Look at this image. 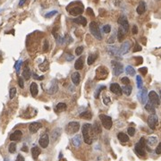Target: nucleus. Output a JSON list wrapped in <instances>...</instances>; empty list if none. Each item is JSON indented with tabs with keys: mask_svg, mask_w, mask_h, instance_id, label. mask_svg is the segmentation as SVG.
Here are the masks:
<instances>
[{
	"mask_svg": "<svg viewBox=\"0 0 161 161\" xmlns=\"http://www.w3.org/2000/svg\"><path fill=\"white\" fill-rule=\"evenodd\" d=\"M130 47H131V42L129 40L124 41L120 47V54L121 55H125L126 53L129 52Z\"/></svg>",
	"mask_w": 161,
	"mask_h": 161,
	"instance_id": "nucleus-15",
	"label": "nucleus"
},
{
	"mask_svg": "<svg viewBox=\"0 0 161 161\" xmlns=\"http://www.w3.org/2000/svg\"><path fill=\"white\" fill-rule=\"evenodd\" d=\"M30 91H31V93L33 97H36L38 95V85L36 82H32L31 86H30Z\"/></svg>",
	"mask_w": 161,
	"mask_h": 161,
	"instance_id": "nucleus-20",
	"label": "nucleus"
},
{
	"mask_svg": "<svg viewBox=\"0 0 161 161\" xmlns=\"http://www.w3.org/2000/svg\"><path fill=\"white\" fill-rule=\"evenodd\" d=\"M67 10L71 15H79L83 13V6H74L72 8H68Z\"/></svg>",
	"mask_w": 161,
	"mask_h": 161,
	"instance_id": "nucleus-10",
	"label": "nucleus"
},
{
	"mask_svg": "<svg viewBox=\"0 0 161 161\" xmlns=\"http://www.w3.org/2000/svg\"><path fill=\"white\" fill-rule=\"evenodd\" d=\"M87 14L90 15H91V16H94V13H93V11H92V9L91 8L87 9Z\"/></svg>",
	"mask_w": 161,
	"mask_h": 161,
	"instance_id": "nucleus-58",
	"label": "nucleus"
},
{
	"mask_svg": "<svg viewBox=\"0 0 161 161\" xmlns=\"http://www.w3.org/2000/svg\"><path fill=\"white\" fill-rule=\"evenodd\" d=\"M80 129V123L78 122H70L65 127V131L68 134L76 133Z\"/></svg>",
	"mask_w": 161,
	"mask_h": 161,
	"instance_id": "nucleus-5",
	"label": "nucleus"
},
{
	"mask_svg": "<svg viewBox=\"0 0 161 161\" xmlns=\"http://www.w3.org/2000/svg\"><path fill=\"white\" fill-rule=\"evenodd\" d=\"M117 138H118V140H119L121 142H123V143L129 141L128 135L125 134V133H123V132H119V133H118V135H117Z\"/></svg>",
	"mask_w": 161,
	"mask_h": 161,
	"instance_id": "nucleus-28",
	"label": "nucleus"
},
{
	"mask_svg": "<svg viewBox=\"0 0 161 161\" xmlns=\"http://www.w3.org/2000/svg\"><path fill=\"white\" fill-rule=\"evenodd\" d=\"M121 82H123V84L128 85L129 83H130V80H129V78H127V77H123V78L121 79Z\"/></svg>",
	"mask_w": 161,
	"mask_h": 161,
	"instance_id": "nucleus-51",
	"label": "nucleus"
},
{
	"mask_svg": "<svg viewBox=\"0 0 161 161\" xmlns=\"http://www.w3.org/2000/svg\"><path fill=\"white\" fill-rule=\"evenodd\" d=\"M158 142V138L155 137V136H150V137L148 138V141H147V144L149 146H154L156 145Z\"/></svg>",
	"mask_w": 161,
	"mask_h": 161,
	"instance_id": "nucleus-32",
	"label": "nucleus"
},
{
	"mask_svg": "<svg viewBox=\"0 0 161 161\" xmlns=\"http://www.w3.org/2000/svg\"><path fill=\"white\" fill-rule=\"evenodd\" d=\"M49 68V63L47 61V59H45L43 63H41L39 65H38V69L41 71V72H46V71L48 70Z\"/></svg>",
	"mask_w": 161,
	"mask_h": 161,
	"instance_id": "nucleus-23",
	"label": "nucleus"
},
{
	"mask_svg": "<svg viewBox=\"0 0 161 161\" xmlns=\"http://www.w3.org/2000/svg\"><path fill=\"white\" fill-rule=\"evenodd\" d=\"M103 102H104V104L107 106L109 105V103H110V99L107 98V97H105V98L103 99Z\"/></svg>",
	"mask_w": 161,
	"mask_h": 161,
	"instance_id": "nucleus-54",
	"label": "nucleus"
},
{
	"mask_svg": "<svg viewBox=\"0 0 161 161\" xmlns=\"http://www.w3.org/2000/svg\"><path fill=\"white\" fill-rule=\"evenodd\" d=\"M33 76H34V78H35V79H38V80H39V81H41V80L44 79V76H37L35 73H33Z\"/></svg>",
	"mask_w": 161,
	"mask_h": 161,
	"instance_id": "nucleus-60",
	"label": "nucleus"
},
{
	"mask_svg": "<svg viewBox=\"0 0 161 161\" xmlns=\"http://www.w3.org/2000/svg\"><path fill=\"white\" fill-rule=\"evenodd\" d=\"M72 82L74 85H79L80 83V73L78 72H74L73 73H72V76H71Z\"/></svg>",
	"mask_w": 161,
	"mask_h": 161,
	"instance_id": "nucleus-21",
	"label": "nucleus"
},
{
	"mask_svg": "<svg viewBox=\"0 0 161 161\" xmlns=\"http://www.w3.org/2000/svg\"><path fill=\"white\" fill-rule=\"evenodd\" d=\"M73 23H75L77 24H82V26H86L87 25V20L86 18L83 17V16H79V17L73 19Z\"/></svg>",
	"mask_w": 161,
	"mask_h": 161,
	"instance_id": "nucleus-22",
	"label": "nucleus"
},
{
	"mask_svg": "<svg viewBox=\"0 0 161 161\" xmlns=\"http://www.w3.org/2000/svg\"><path fill=\"white\" fill-rule=\"evenodd\" d=\"M132 33H133V34H137L138 33V28H137V26H136V25H133V26H132Z\"/></svg>",
	"mask_w": 161,
	"mask_h": 161,
	"instance_id": "nucleus-57",
	"label": "nucleus"
},
{
	"mask_svg": "<svg viewBox=\"0 0 161 161\" xmlns=\"http://www.w3.org/2000/svg\"><path fill=\"white\" fill-rule=\"evenodd\" d=\"M43 50H44L45 52L48 50V41H47V39H46V40H45V42H44V46H43Z\"/></svg>",
	"mask_w": 161,
	"mask_h": 161,
	"instance_id": "nucleus-52",
	"label": "nucleus"
},
{
	"mask_svg": "<svg viewBox=\"0 0 161 161\" xmlns=\"http://www.w3.org/2000/svg\"><path fill=\"white\" fill-rule=\"evenodd\" d=\"M56 14H57V11L54 10V11H51V12L46 14V15H45V17H46V18H50V17H52V16H54L55 15H56Z\"/></svg>",
	"mask_w": 161,
	"mask_h": 161,
	"instance_id": "nucleus-47",
	"label": "nucleus"
},
{
	"mask_svg": "<svg viewBox=\"0 0 161 161\" xmlns=\"http://www.w3.org/2000/svg\"><path fill=\"white\" fill-rule=\"evenodd\" d=\"M149 101L152 103L154 106H159L160 105V100H159V97L157 94V92L154 91H151L149 93Z\"/></svg>",
	"mask_w": 161,
	"mask_h": 161,
	"instance_id": "nucleus-8",
	"label": "nucleus"
},
{
	"mask_svg": "<svg viewBox=\"0 0 161 161\" xmlns=\"http://www.w3.org/2000/svg\"><path fill=\"white\" fill-rule=\"evenodd\" d=\"M107 50H108V53L110 54V55H113V56H115L121 55L120 49H118V48L115 47H109L108 48H107Z\"/></svg>",
	"mask_w": 161,
	"mask_h": 161,
	"instance_id": "nucleus-27",
	"label": "nucleus"
},
{
	"mask_svg": "<svg viewBox=\"0 0 161 161\" xmlns=\"http://www.w3.org/2000/svg\"><path fill=\"white\" fill-rule=\"evenodd\" d=\"M118 23L120 24V26L124 30L125 32H128L129 31V23L127 21V18L124 15H122L119 19H118Z\"/></svg>",
	"mask_w": 161,
	"mask_h": 161,
	"instance_id": "nucleus-12",
	"label": "nucleus"
},
{
	"mask_svg": "<svg viewBox=\"0 0 161 161\" xmlns=\"http://www.w3.org/2000/svg\"><path fill=\"white\" fill-rule=\"evenodd\" d=\"M56 91H57V83H56V82H54V85L51 86V89L48 91V92L50 94H55Z\"/></svg>",
	"mask_w": 161,
	"mask_h": 161,
	"instance_id": "nucleus-42",
	"label": "nucleus"
},
{
	"mask_svg": "<svg viewBox=\"0 0 161 161\" xmlns=\"http://www.w3.org/2000/svg\"><path fill=\"white\" fill-rule=\"evenodd\" d=\"M73 59H74V56H73L66 55V60H67V61H71V60H73Z\"/></svg>",
	"mask_w": 161,
	"mask_h": 161,
	"instance_id": "nucleus-59",
	"label": "nucleus"
},
{
	"mask_svg": "<svg viewBox=\"0 0 161 161\" xmlns=\"http://www.w3.org/2000/svg\"><path fill=\"white\" fill-rule=\"evenodd\" d=\"M136 84H137L138 89H141V87H142V79L140 75L136 76Z\"/></svg>",
	"mask_w": 161,
	"mask_h": 161,
	"instance_id": "nucleus-43",
	"label": "nucleus"
},
{
	"mask_svg": "<svg viewBox=\"0 0 161 161\" xmlns=\"http://www.w3.org/2000/svg\"><path fill=\"white\" fill-rule=\"evenodd\" d=\"M15 161H24V158L21 155V154H19V155L17 156V158H16V160Z\"/></svg>",
	"mask_w": 161,
	"mask_h": 161,
	"instance_id": "nucleus-56",
	"label": "nucleus"
},
{
	"mask_svg": "<svg viewBox=\"0 0 161 161\" xmlns=\"http://www.w3.org/2000/svg\"><path fill=\"white\" fill-rule=\"evenodd\" d=\"M18 84H19V86H20V88H22V89L24 88L23 78H22V77H19V78H18Z\"/></svg>",
	"mask_w": 161,
	"mask_h": 161,
	"instance_id": "nucleus-48",
	"label": "nucleus"
},
{
	"mask_svg": "<svg viewBox=\"0 0 161 161\" xmlns=\"http://www.w3.org/2000/svg\"><path fill=\"white\" fill-rule=\"evenodd\" d=\"M107 77V70L104 66H100L96 71V75L95 79L96 80H103Z\"/></svg>",
	"mask_w": 161,
	"mask_h": 161,
	"instance_id": "nucleus-7",
	"label": "nucleus"
},
{
	"mask_svg": "<svg viewBox=\"0 0 161 161\" xmlns=\"http://www.w3.org/2000/svg\"><path fill=\"white\" fill-rule=\"evenodd\" d=\"M67 107V106L65 103H58L57 105L56 106V109L57 112H62V111H64L65 109Z\"/></svg>",
	"mask_w": 161,
	"mask_h": 161,
	"instance_id": "nucleus-34",
	"label": "nucleus"
},
{
	"mask_svg": "<svg viewBox=\"0 0 161 161\" xmlns=\"http://www.w3.org/2000/svg\"><path fill=\"white\" fill-rule=\"evenodd\" d=\"M148 98H149V94H148V91L147 89H143L142 91L139 93V99L141 100V103L142 104H147V100H148Z\"/></svg>",
	"mask_w": 161,
	"mask_h": 161,
	"instance_id": "nucleus-16",
	"label": "nucleus"
},
{
	"mask_svg": "<svg viewBox=\"0 0 161 161\" xmlns=\"http://www.w3.org/2000/svg\"><path fill=\"white\" fill-rule=\"evenodd\" d=\"M42 127V124L38 122H33V123H30L29 125V131L31 133H36L38 130Z\"/></svg>",
	"mask_w": 161,
	"mask_h": 161,
	"instance_id": "nucleus-13",
	"label": "nucleus"
},
{
	"mask_svg": "<svg viewBox=\"0 0 161 161\" xmlns=\"http://www.w3.org/2000/svg\"><path fill=\"white\" fill-rule=\"evenodd\" d=\"M60 133H61V129H60V128L55 129V130L53 131V132H52L53 140H54V141H56L57 138H59V136H60Z\"/></svg>",
	"mask_w": 161,
	"mask_h": 161,
	"instance_id": "nucleus-36",
	"label": "nucleus"
},
{
	"mask_svg": "<svg viewBox=\"0 0 161 161\" xmlns=\"http://www.w3.org/2000/svg\"><path fill=\"white\" fill-rule=\"evenodd\" d=\"M26 2V0H20V2H19V6H23L25 4Z\"/></svg>",
	"mask_w": 161,
	"mask_h": 161,
	"instance_id": "nucleus-62",
	"label": "nucleus"
},
{
	"mask_svg": "<svg viewBox=\"0 0 161 161\" xmlns=\"http://www.w3.org/2000/svg\"><path fill=\"white\" fill-rule=\"evenodd\" d=\"M103 31L105 32V33H109V32L111 31V26L109 25V24H106L103 26Z\"/></svg>",
	"mask_w": 161,
	"mask_h": 161,
	"instance_id": "nucleus-45",
	"label": "nucleus"
},
{
	"mask_svg": "<svg viewBox=\"0 0 161 161\" xmlns=\"http://www.w3.org/2000/svg\"><path fill=\"white\" fill-rule=\"evenodd\" d=\"M22 150H23V151H25V152H28V148H27V146L23 147V148H22Z\"/></svg>",
	"mask_w": 161,
	"mask_h": 161,
	"instance_id": "nucleus-63",
	"label": "nucleus"
},
{
	"mask_svg": "<svg viewBox=\"0 0 161 161\" xmlns=\"http://www.w3.org/2000/svg\"><path fill=\"white\" fill-rule=\"evenodd\" d=\"M96 57H97V56H95V55H90V56H88V60H87V63H88L89 65H91V64H93L94 62L96 61Z\"/></svg>",
	"mask_w": 161,
	"mask_h": 161,
	"instance_id": "nucleus-41",
	"label": "nucleus"
},
{
	"mask_svg": "<svg viewBox=\"0 0 161 161\" xmlns=\"http://www.w3.org/2000/svg\"><path fill=\"white\" fill-rule=\"evenodd\" d=\"M80 116L82 117V118H83V119H86V120H91V118H92V115H91V112L85 111L80 115Z\"/></svg>",
	"mask_w": 161,
	"mask_h": 161,
	"instance_id": "nucleus-35",
	"label": "nucleus"
},
{
	"mask_svg": "<svg viewBox=\"0 0 161 161\" xmlns=\"http://www.w3.org/2000/svg\"><path fill=\"white\" fill-rule=\"evenodd\" d=\"M8 151L11 153V154H14V153L16 151V143H15V142H11V143L9 144Z\"/></svg>",
	"mask_w": 161,
	"mask_h": 161,
	"instance_id": "nucleus-38",
	"label": "nucleus"
},
{
	"mask_svg": "<svg viewBox=\"0 0 161 161\" xmlns=\"http://www.w3.org/2000/svg\"><path fill=\"white\" fill-rule=\"evenodd\" d=\"M139 72H141V73H142V74H146L147 73H148V69H147V67H141L139 69Z\"/></svg>",
	"mask_w": 161,
	"mask_h": 161,
	"instance_id": "nucleus-53",
	"label": "nucleus"
},
{
	"mask_svg": "<svg viewBox=\"0 0 161 161\" xmlns=\"http://www.w3.org/2000/svg\"><path fill=\"white\" fill-rule=\"evenodd\" d=\"M74 68L76 70H81L83 68V59H82V57H80L76 60L75 64H74Z\"/></svg>",
	"mask_w": 161,
	"mask_h": 161,
	"instance_id": "nucleus-31",
	"label": "nucleus"
},
{
	"mask_svg": "<svg viewBox=\"0 0 161 161\" xmlns=\"http://www.w3.org/2000/svg\"><path fill=\"white\" fill-rule=\"evenodd\" d=\"M17 93V91H16V88L15 87H12V88L10 89V91H9V98H10V100H13L14 98L15 97Z\"/></svg>",
	"mask_w": 161,
	"mask_h": 161,
	"instance_id": "nucleus-40",
	"label": "nucleus"
},
{
	"mask_svg": "<svg viewBox=\"0 0 161 161\" xmlns=\"http://www.w3.org/2000/svg\"><path fill=\"white\" fill-rule=\"evenodd\" d=\"M31 71H30L29 66L26 65L23 69V78L26 80V81H28V80L31 78Z\"/></svg>",
	"mask_w": 161,
	"mask_h": 161,
	"instance_id": "nucleus-29",
	"label": "nucleus"
},
{
	"mask_svg": "<svg viewBox=\"0 0 161 161\" xmlns=\"http://www.w3.org/2000/svg\"><path fill=\"white\" fill-rule=\"evenodd\" d=\"M41 152V150L40 149L38 148V147L35 146V147H33L31 149V155H32V158H33V159H37L38 158V157L39 156V154H40Z\"/></svg>",
	"mask_w": 161,
	"mask_h": 161,
	"instance_id": "nucleus-24",
	"label": "nucleus"
},
{
	"mask_svg": "<svg viewBox=\"0 0 161 161\" xmlns=\"http://www.w3.org/2000/svg\"><path fill=\"white\" fill-rule=\"evenodd\" d=\"M72 142H73V145L74 147H80L81 146V144H82V137H81V135L77 134L75 136H73V138L72 139Z\"/></svg>",
	"mask_w": 161,
	"mask_h": 161,
	"instance_id": "nucleus-19",
	"label": "nucleus"
},
{
	"mask_svg": "<svg viewBox=\"0 0 161 161\" xmlns=\"http://www.w3.org/2000/svg\"><path fill=\"white\" fill-rule=\"evenodd\" d=\"M22 64H23V61H22V60H18V61L15 63V71H16V73H19V72H20V68H21Z\"/></svg>",
	"mask_w": 161,
	"mask_h": 161,
	"instance_id": "nucleus-44",
	"label": "nucleus"
},
{
	"mask_svg": "<svg viewBox=\"0 0 161 161\" xmlns=\"http://www.w3.org/2000/svg\"><path fill=\"white\" fill-rule=\"evenodd\" d=\"M145 109H146V110H147L148 112L151 113V114H155V113H156L155 106L153 105V104H152L151 102L147 103L146 105H145Z\"/></svg>",
	"mask_w": 161,
	"mask_h": 161,
	"instance_id": "nucleus-30",
	"label": "nucleus"
},
{
	"mask_svg": "<svg viewBox=\"0 0 161 161\" xmlns=\"http://www.w3.org/2000/svg\"><path fill=\"white\" fill-rule=\"evenodd\" d=\"M92 128H93V132L95 134H99V133H100V132H102L101 125H100V123H99L98 122H95V123H94L93 126H92Z\"/></svg>",
	"mask_w": 161,
	"mask_h": 161,
	"instance_id": "nucleus-33",
	"label": "nucleus"
},
{
	"mask_svg": "<svg viewBox=\"0 0 161 161\" xmlns=\"http://www.w3.org/2000/svg\"><path fill=\"white\" fill-rule=\"evenodd\" d=\"M126 32L124 31V30L122 28V27H119V29H118V31H117V39L119 42H122L123 39V37H124V34H125Z\"/></svg>",
	"mask_w": 161,
	"mask_h": 161,
	"instance_id": "nucleus-26",
	"label": "nucleus"
},
{
	"mask_svg": "<svg viewBox=\"0 0 161 161\" xmlns=\"http://www.w3.org/2000/svg\"><path fill=\"white\" fill-rule=\"evenodd\" d=\"M110 91L115 94H118V95H122V88H121L118 83H112L110 85Z\"/></svg>",
	"mask_w": 161,
	"mask_h": 161,
	"instance_id": "nucleus-17",
	"label": "nucleus"
},
{
	"mask_svg": "<svg viewBox=\"0 0 161 161\" xmlns=\"http://www.w3.org/2000/svg\"><path fill=\"white\" fill-rule=\"evenodd\" d=\"M160 99H161V90H160Z\"/></svg>",
	"mask_w": 161,
	"mask_h": 161,
	"instance_id": "nucleus-64",
	"label": "nucleus"
},
{
	"mask_svg": "<svg viewBox=\"0 0 161 161\" xmlns=\"http://www.w3.org/2000/svg\"><path fill=\"white\" fill-rule=\"evenodd\" d=\"M158 122V118L155 114L150 115L149 116V118H148V125L149 126V128L151 129V130H155Z\"/></svg>",
	"mask_w": 161,
	"mask_h": 161,
	"instance_id": "nucleus-9",
	"label": "nucleus"
},
{
	"mask_svg": "<svg viewBox=\"0 0 161 161\" xmlns=\"http://www.w3.org/2000/svg\"><path fill=\"white\" fill-rule=\"evenodd\" d=\"M22 137H23V132H22V131L16 130V131H15L12 134L10 135V138H9V139L12 141H20L21 139H22Z\"/></svg>",
	"mask_w": 161,
	"mask_h": 161,
	"instance_id": "nucleus-14",
	"label": "nucleus"
},
{
	"mask_svg": "<svg viewBox=\"0 0 161 161\" xmlns=\"http://www.w3.org/2000/svg\"><path fill=\"white\" fill-rule=\"evenodd\" d=\"M132 87L131 85H123V87H122V91L123 92L124 95L126 96H130L131 93H132Z\"/></svg>",
	"mask_w": 161,
	"mask_h": 161,
	"instance_id": "nucleus-25",
	"label": "nucleus"
},
{
	"mask_svg": "<svg viewBox=\"0 0 161 161\" xmlns=\"http://www.w3.org/2000/svg\"><path fill=\"white\" fill-rule=\"evenodd\" d=\"M127 132H128V135L130 136H134L135 134V129L133 127H129L128 130H127Z\"/></svg>",
	"mask_w": 161,
	"mask_h": 161,
	"instance_id": "nucleus-46",
	"label": "nucleus"
},
{
	"mask_svg": "<svg viewBox=\"0 0 161 161\" xmlns=\"http://www.w3.org/2000/svg\"><path fill=\"white\" fill-rule=\"evenodd\" d=\"M100 119L101 121V123L102 125L105 127L107 130H110L112 128V125H113V121H112V118L107 115L101 114L100 115Z\"/></svg>",
	"mask_w": 161,
	"mask_h": 161,
	"instance_id": "nucleus-4",
	"label": "nucleus"
},
{
	"mask_svg": "<svg viewBox=\"0 0 161 161\" xmlns=\"http://www.w3.org/2000/svg\"><path fill=\"white\" fill-rule=\"evenodd\" d=\"M82 52H83V47H78L75 49V54L77 56H81Z\"/></svg>",
	"mask_w": 161,
	"mask_h": 161,
	"instance_id": "nucleus-49",
	"label": "nucleus"
},
{
	"mask_svg": "<svg viewBox=\"0 0 161 161\" xmlns=\"http://www.w3.org/2000/svg\"><path fill=\"white\" fill-rule=\"evenodd\" d=\"M145 148H146V141H145V139L142 137L140 140V141L135 145L134 150L137 155L141 156V157H145V155H146Z\"/></svg>",
	"mask_w": 161,
	"mask_h": 161,
	"instance_id": "nucleus-2",
	"label": "nucleus"
},
{
	"mask_svg": "<svg viewBox=\"0 0 161 161\" xmlns=\"http://www.w3.org/2000/svg\"><path fill=\"white\" fill-rule=\"evenodd\" d=\"M145 11H146V4L144 1H141L137 6L136 12H137L138 15H142V14H144Z\"/></svg>",
	"mask_w": 161,
	"mask_h": 161,
	"instance_id": "nucleus-18",
	"label": "nucleus"
},
{
	"mask_svg": "<svg viewBox=\"0 0 161 161\" xmlns=\"http://www.w3.org/2000/svg\"><path fill=\"white\" fill-rule=\"evenodd\" d=\"M90 31H91V34L97 38V39H102V36H101V32H100V27L98 25L97 23L95 22H91L90 23Z\"/></svg>",
	"mask_w": 161,
	"mask_h": 161,
	"instance_id": "nucleus-3",
	"label": "nucleus"
},
{
	"mask_svg": "<svg viewBox=\"0 0 161 161\" xmlns=\"http://www.w3.org/2000/svg\"><path fill=\"white\" fill-rule=\"evenodd\" d=\"M106 89V86H100L99 88L97 89L96 91H95V94H94V97H95V99H98L99 97H100V92H101V91H103V90H105Z\"/></svg>",
	"mask_w": 161,
	"mask_h": 161,
	"instance_id": "nucleus-39",
	"label": "nucleus"
},
{
	"mask_svg": "<svg viewBox=\"0 0 161 161\" xmlns=\"http://www.w3.org/2000/svg\"><path fill=\"white\" fill-rule=\"evenodd\" d=\"M82 137L84 140V142L86 144H91L93 141V134H95L93 132V128L91 123H85L82 128Z\"/></svg>",
	"mask_w": 161,
	"mask_h": 161,
	"instance_id": "nucleus-1",
	"label": "nucleus"
},
{
	"mask_svg": "<svg viewBox=\"0 0 161 161\" xmlns=\"http://www.w3.org/2000/svg\"><path fill=\"white\" fill-rule=\"evenodd\" d=\"M114 41H115V36H112V37H110V38H108L107 42L108 43H114Z\"/></svg>",
	"mask_w": 161,
	"mask_h": 161,
	"instance_id": "nucleus-61",
	"label": "nucleus"
},
{
	"mask_svg": "<svg viewBox=\"0 0 161 161\" xmlns=\"http://www.w3.org/2000/svg\"><path fill=\"white\" fill-rule=\"evenodd\" d=\"M125 72H126V73H128L129 75H131V76H134L135 75L134 68L132 67V66H131V65H128V66L126 67Z\"/></svg>",
	"mask_w": 161,
	"mask_h": 161,
	"instance_id": "nucleus-37",
	"label": "nucleus"
},
{
	"mask_svg": "<svg viewBox=\"0 0 161 161\" xmlns=\"http://www.w3.org/2000/svg\"><path fill=\"white\" fill-rule=\"evenodd\" d=\"M38 144L43 149H46L48 146V144H49V137H48V135L47 133L41 135V137L39 138V141H38Z\"/></svg>",
	"mask_w": 161,
	"mask_h": 161,
	"instance_id": "nucleus-11",
	"label": "nucleus"
},
{
	"mask_svg": "<svg viewBox=\"0 0 161 161\" xmlns=\"http://www.w3.org/2000/svg\"><path fill=\"white\" fill-rule=\"evenodd\" d=\"M141 47L140 45H138V44L135 45L134 48H133V52H137V51H141Z\"/></svg>",
	"mask_w": 161,
	"mask_h": 161,
	"instance_id": "nucleus-55",
	"label": "nucleus"
},
{
	"mask_svg": "<svg viewBox=\"0 0 161 161\" xmlns=\"http://www.w3.org/2000/svg\"><path fill=\"white\" fill-rule=\"evenodd\" d=\"M155 152L158 155H161V142H159V144L157 146V148L155 149Z\"/></svg>",
	"mask_w": 161,
	"mask_h": 161,
	"instance_id": "nucleus-50",
	"label": "nucleus"
},
{
	"mask_svg": "<svg viewBox=\"0 0 161 161\" xmlns=\"http://www.w3.org/2000/svg\"><path fill=\"white\" fill-rule=\"evenodd\" d=\"M112 64V69H113V73L115 76H118L120 75L121 73L123 72V64H121L120 62H117V61H113L111 62Z\"/></svg>",
	"mask_w": 161,
	"mask_h": 161,
	"instance_id": "nucleus-6",
	"label": "nucleus"
}]
</instances>
